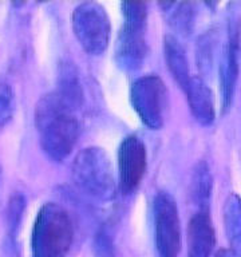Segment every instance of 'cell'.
Masks as SVG:
<instances>
[{
    "mask_svg": "<svg viewBox=\"0 0 241 257\" xmlns=\"http://www.w3.org/2000/svg\"><path fill=\"white\" fill-rule=\"evenodd\" d=\"M35 124L44 153L51 160L63 161L79 136L76 108L56 90L48 92L36 103Z\"/></svg>",
    "mask_w": 241,
    "mask_h": 257,
    "instance_id": "obj_1",
    "label": "cell"
},
{
    "mask_svg": "<svg viewBox=\"0 0 241 257\" xmlns=\"http://www.w3.org/2000/svg\"><path fill=\"white\" fill-rule=\"evenodd\" d=\"M71 218L60 205L44 204L34 222L31 237L32 257H66L71 248Z\"/></svg>",
    "mask_w": 241,
    "mask_h": 257,
    "instance_id": "obj_2",
    "label": "cell"
},
{
    "mask_svg": "<svg viewBox=\"0 0 241 257\" xmlns=\"http://www.w3.org/2000/svg\"><path fill=\"white\" fill-rule=\"evenodd\" d=\"M76 186L98 201H110L115 196L116 181L111 160L104 149L88 146L76 154L72 164Z\"/></svg>",
    "mask_w": 241,
    "mask_h": 257,
    "instance_id": "obj_3",
    "label": "cell"
},
{
    "mask_svg": "<svg viewBox=\"0 0 241 257\" xmlns=\"http://www.w3.org/2000/svg\"><path fill=\"white\" fill-rule=\"evenodd\" d=\"M120 8L124 24L115 40V60L120 68L134 71L144 64L148 54L145 39L148 8L141 2H124Z\"/></svg>",
    "mask_w": 241,
    "mask_h": 257,
    "instance_id": "obj_4",
    "label": "cell"
},
{
    "mask_svg": "<svg viewBox=\"0 0 241 257\" xmlns=\"http://www.w3.org/2000/svg\"><path fill=\"white\" fill-rule=\"evenodd\" d=\"M72 30L88 54L99 55L107 48L111 24L103 6L95 2H84L76 6L72 11Z\"/></svg>",
    "mask_w": 241,
    "mask_h": 257,
    "instance_id": "obj_5",
    "label": "cell"
},
{
    "mask_svg": "<svg viewBox=\"0 0 241 257\" xmlns=\"http://www.w3.org/2000/svg\"><path fill=\"white\" fill-rule=\"evenodd\" d=\"M168 99V88L156 74L140 76L132 83V106L148 127L156 130L164 126Z\"/></svg>",
    "mask_w": 241,
    "mask_h": 257,
    "instance_id": "obj_6",
    "label": "cell"
},
{
    "mask_svg": "<svg viewBox=\"0 0 241 257\" xmlns=\"http://www.w3.org/2000/svg\"><path fill=\"white\" fill-rule=\"evenodd\" d=\"M154 237L161 257H177L181 249V222L178 208L169 192H158L153 202Z\"/></svg>",
    "mask_w": 241,
    "mask_h": 257,
    "instance_id": "obj_7",
    "label": "cell"
},
{
    "mask_svg": "<svg viewBox=\"0 0 241 257\" xmlns=\"http://www.w3.org/2000/svg\"><path fill=\"white\" fill-rule=\"evenodd\" d=\"M148 164L146 146L136 136L126 137L118 149V180L124 194H132L144 178Z\"/></svg>",
    "mask_w": 241,
    "mask_h": 257,
    "instance_id": "obj_8",
    "label": "cell"
},
{
    "mask_svg": "<svg viewBox=\"0 0 241 257\" xmlns=\"http://www.w3.org/2000/svg\"><path fill=\"white\" fill-rule=\"evenodd\" d=\"M238 46H240V22L230 18L228 26V36L220 55L218 78H220L222 106L228 108L232 104L237 79H238Z\"/></svg>",
    "mask_w": 241,
    "mask_h": 257,
    "instance_id": "obj_9",
    "label": "cell"
},
{
    "mask_svg": "<svg viewBox=\"0 0 241 257\" xmlns=\"http://www.w3.org/2000/svg\"><path fill=\"white\" fill-rule=\"evenodd\" d=\"M216 246V233L208 212H198L192 217L188 228L189 257H210Z\"/></svg>",
    "mask_w": 241,
    "mask_h": 257,
    "instance_id": "obj_10",
    "label": "cell"
},
{
    "mask_svg": "<svg viewBox=\"0 0 241 257\" xmlns=\"http://www.w3.org/2000/svg\"><path fill=\"white\" fill-rule=\"evenodd\" d=\"M184 91L197 122L204 126L212 124L216 118V106L214 95L208 84L200 76H192Z\"/></svg>",
    "mask_w": 241,
    "mask_h": 257,
    "instance_id": "obj_11",
    "label": "cell"
},
{
    "mask_svg": "<svg viewBox=\"0 0 241 257\" xmlns=\"http://www.w3.org/2000/svg\"><path fill=\"white\" fill-rule=\"evenodd\" d=\"M164 52L169 71L172 72L173 78L177 80L181 88L185 90L193 75L189 70L188 58L182 44L178 42L176 36L166 35L164 39Z\"/></svg>",
    "mask_w": 241,
    "mask_h": 257,
    "instance_id": "obj_12",
    "label": "cell"
},
{
    "mask_svg": "<svg viewBox=\"0 0 241 257\" xmlns=\"http://www.w3.org/2000/svg\"><path fill=\"white\" fill-rule=\"evenodd\" d=\"M190 192L194 204L198 206L200 212H208L213 192V177L210 168L205 161L197 162L192 173Z\"/></svg>",
    "mask_w": 241,
    "mask_h": 257,
    "instance_id": "obj_13",
    "label": "cell"
},
{
    "mask_svg": "<svg viewBox=\"0 0 241 257\" xmlns=\"http://www.w3.org/2000/svg\"><path fill=\"white\" fill-rule=\"evenodd\" d=\"M224 226L233 250L241 256V197L230 193L224 204Z\"/></svg>",
    "mask_w": 241,
    "mask_h": 257,
    "instance_id": "obj_14",
    "label": "cell"
},
{
    "mask_svg": "<svg viewBox=\"0 0 241 257\" xmlns=\"http://www.w3.org/2000/svg\"><path fill=\"white\" fill-rule=\"evenodd\" d=\"M56 91L63 96L64 99L70 102L78 110L83 100V92L80 80L78 78V72L71 63H62L59 70V82Z\"/></svg>",
    "mask_w": 241,
    "mask_h": 257,
    "instance_id": "obj_15",
    "label": "cell"
},
{
    "mask_svg": "<svg viewBox=\"0 0 241 257\" xmlns=\"http://www.w3.org/2000/svg\"><path fill=\"white\" fill-rule=\"evenodd\" d=\"M170 11V24L181 34H189L194 26V8L190 3H173Z\"/></svg>",
    "mask_w": 241,
    "mask_h": 257,
    "instance_id": "obj_16",
    "label": "cell"
},
{
    "mask_svg": "<svg viewBox=\"0 0 241 257\" xmlns=\"http://www.w3.org/2000/svg\"><path fill=\"white\" fill-rule=\"evenodd\" d=\"M216 35L213 31L206 32L200 38V42L197 44V62L202 71L212 70L216 56Z\"/></svg>",
    "mask_w": 241,
    "mask_h": 257,
    "instance_id": "obj_17",
    "label": "cell"
},
{
    "mask_svg": "<svg viewBox=\"0 0 241 257\" xmlns=\"http://www.w3.org/2000/svg\"><path fill=\"white\" fill-rule=\"evenodd\" d=\"M15 111V92L6 82L0 83V127L8 123Z\"/></svg>",
    "mask_w": 241,
    "mask_h": 257,
    "instance_id": "obj_18",
    "label": "cell"
},
{
    "mask_svg": "<svg viewBox=\"0 0 241 257\" xmlns=\"http://www.w3.org/2000/svg\"><path fill=\"white\" fill-rule=\"evenodd\" d=\"M24 206H26V198L22 193H15L10 200L8 204V212H7V218H8V225L11 230H15L20 224V218L23 216Z\"/></svg>",
    "mask_w": 241,
    "mask_h": 257,
    "instance_id": "obj_19",
    "label": "cell"
},
{
    "mask_svg": "<svg viewBox=\"0 0 241 257\" xmlns=\"http://www.w3.org/2000/svg\"><path fill=\"white\" fill-rule=\"evenodd\" d=\"M92 252H94V257H115L111 237L106 229H100L95 234Z\"/></svg>",
    "mask_w": 241,
    "mask_h": 257,
    "instance_id": "obj_20",
    "label": "cell"
},
{
    "mask_svg": "<svg viewBox=\"0 0 241 257\" xmlns=\"http://www.w3.org/2000/svg\"><path fill=\"white\" fill-rule=\"evenodd\" d=\"M214 257H241L236 250H233V249H221L220 252L216 253V256Z\"/></svg>",
    "mask_w": 241,
    "mask_h": 257,
    "instance_id": "obj_21",
    "label": "cell"
}]
</instances>
